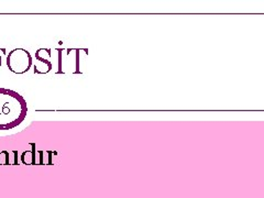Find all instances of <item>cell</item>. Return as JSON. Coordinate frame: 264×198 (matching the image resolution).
Returning <instances> with one entry per match:
<instances>
[{
	"label": "cell",
	"mask_w": 264,
	"mask_h": 198,
	"mask_svg": "<svg viewBox=\"0 0 264 198\" xmlns=\"http://www.w3.org/2000/svg\"><path fill=\"white\" fill-rule=\"evenodd\" d=\"M27 111L25 98L10 89L0 88V130H9L20 125Z\"/></svg>",
	"instance_id": "6da1fadb"
},
{
	"label": "cell",
	"mask_w": 264,
	"mask_h": 198,
	"mask_svg": "<svg viewBox=\"0 0 264 198\" xmlns=\"http://www.w3.org/2000/svg\"><path fill=\"white\" fill-rule=\"evenodd\" d=\"M7 65L11 72L16 74H23L30 69L32 65L31 55L28 51L23 49L13 50L8 55Z\"/></svg>",
	"instance_id": "7a4b0ae2"
}]
</instances>
